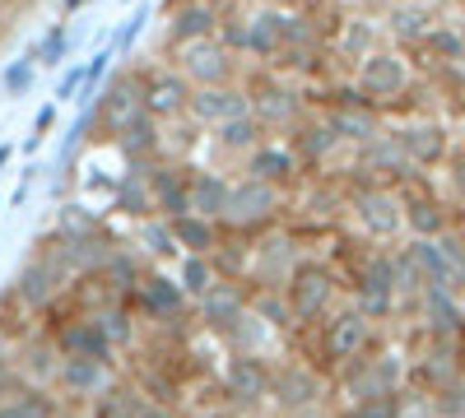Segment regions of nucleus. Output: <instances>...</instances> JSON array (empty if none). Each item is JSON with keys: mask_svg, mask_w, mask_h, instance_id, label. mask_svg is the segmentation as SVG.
Returning <instances> with one entry per match:
<instances>
[{"mask_svg": "<svg viewBox=\"0 0 465 418\" xmlns=\"http://www.w3.org/2000/svg\"><path fill=\"white\" fill-rule=\"evenodd\" d=\"M247 93H252V117L270 131V135H289L298 131L307 117H312V102L302 98V89L289 80V74H280L275 65H256L247 70Z\"/></svg>", "mask_w": 465, "mask_h": 418, "instance_id": "nucleus-1", "label": "nucleus"}, {"mask_svg": "<svg viewBox=\"0 0 465 418\" xmlns=\"http://www.w3.org/2000/svg\"><path fill=\"white\" fill-rule=\"evenodd\" d=\"M219 37H223V47L247 61L252 65H270L280 56V24H275V5H256V10H242V5H232L219 24Z\"/></svg>", "mask_w": 465, "mask_h": 418, "instance_id": "nucleus-2", "label": "nucleus"}, {"mask_svg": "<svg viewBox=\"0 0 465 418\" xmlns=\"http://www.w3.org/2000/svg\"><path fill=\"white\" fill-rule=\"evenodd\" d=\"M354 89L363 93V102H372L377 112L381 107H391L401 102L410 89H414V65H410V52L396 47V43H386L377 47L359 70H354Z\"/></svg>", "mask_w": 465, "mask_h": 418, "instance_id": "nucleus-3", "label": "nucleus"}, {"mask_svg": "<svg viewBox=\"0 0 465 418\" xmlns=\"http://www.w3.org/2000/svg\"><path fill=\"white\" fill-rule=\"evenodd\" d=\"M173 65L191 80V89H210V84H242L247 80V61H238L228 47H223V37H196V43H182L168 52Z\"/></svg>", "mask_w": 465, "mask_h": 418, "instance_id": "nucleus-4", "label": "nucleus"}, {"mask_svg": "<svg viewBox=\"0 0 465 418\" xmlns=\"http://www.w3.org/2000/svg\"><path fill=\"white\" fill-rule=\"evenodd\" d=\"M140 117H144V102H140L135 70H112L103 93L94 98V131H98V140L116 144Z\"/></svg>", "mask_w": 465, "mask_h": 418, "instance_id": "nucleus-5", "label": "nucleus"}, {"mask_svg": "<svg viewBox=\"0 0 465 418\" xmlns=\"http://www.w3.org/2000/svg\"><path fill=\"white\" fill-rule=\"evenodd\" d=\"M289 191H280V186L270 181H256V177H232V191H228V209H223V228H238V233H256V228L275 223L280 209H284Z\"/></svg>", "mask_w": 465, "mask_h": 418, "instance_id": "nucleus-6", "label": "nucleus"}, {"mask_svg": "<svg viewBox=\"0 0 465 418\" xmlns=\"http://www.w3.org/2000/svg\"><path fill=\"white\" fill-rule=\"evenodd\" d=\"M317 117L335 131V140L344 149H363L368 140H377L386 126H381V112L372 102H363V93L349 84L344 93H331L322 107H317Z\"/></svg>", "mask_w": 465, "mask_h": 418, "instance_id": "nucleus-7", "label": "nucleus"}, {"mask_svg": "<svg viewBox=\"0 0 465 418\" xmlns=\"http://www.w3.org/2000/svg\"><path fill=\"white\" fill-rule=\"evenodd\" d=\"M284 302H289V316L298 326H322V316L335 302V275L317 260H298L289 284H284Z\"/></svg>", "mask_w": 465, "mask_h": 418, "instance_id": "nucleus-8", "label": "nucleus"}, {"mask_svg": "<svg viewBox=\"0 0 465 418\" xmlns=\"http://www.w3.org/2000/svg\"><path fill=\"white\" fill-rule=\"evenodd\" d=\"M135 80H140V102H144V112L153 122L173 126V122L186 117L196 89H191V80L177 65H144V70H135Z\"/></svg>", "mask_w": 465, "mask_h": 418, "instance_id": "nucleus-9", "label": "nucleus"}, {"mask_svg": "<svg viewBox=\"0 0 465 418\" xmlns=\"http://www.w3.org/2000/svg\"><path fill=\"white\" fill-rule=\"evenodd\" d=\"M349 214H354V223L363 228L368 238H377V242H391L401 228H405L401 191H391L386 181H363V186H354V196H349Z\"/></svg>", "mask_w": 465, "mask_h": 418, "instance_id": "nucleus-10", "label": "nucleus"}, {"mask_svg": "<svg viewBox=\"0 0 465 418\" xmlns=\"http://www.w3.org/2000/svg\"><path fill=\"white\" fill-rule=\"evenodd\" d=\"M326 47H331V56H335V61H344V65H349V74H354V70L377 52V47H386L381 15H363V10H354V15L335 19V24H331V33H326Z\"/></svg>", "mask_w": 465, "mask_h": 418, "instance_id": "nucleus-11", "label": "nucleus"}, {"mask_svg": "<svg viewBox=\"0 0 465 418\" xmlns=\"http://www.w3.org/2000/svg\"><path fill=\"white\" fill-rule=\"evenodd\" d=\"M410 256H414V265H419V275H423L429 288H442V293L465 288V251L451 238H414Z\"/></svg>", "mask_w": 465, "mask_h": 418, "instance_id": "nucleus-12", "label": "nucleus"}, {"mask_svg": "<svg viewBox=\"0 0 465 418\" xmlns=\"http://www.w3.org/2000/svg\"><path fill=\"white\" fill-rule=\"evenodd\" d=\"M368 339H372V316H363L359 307L354 312H335V316L322 321V358L344 367V363L363 358Z\"/></svg>", "mask_w": 465, "mask_h": 418, "instance_id": "nucleus-13", "label": "nucleus"}, {"mask_svg": "<svg viewBox=\"0 0 465 418\" xmlns=\"http://www.w3.org/2000/svg\"><path fill=\"white\" fill-rule=\"evenodd\" d=\"M252 112V93L247 84H210V89H196L191 93V107H186V122H196L201 131H214L232 117H247Z\"/></svg>", "mask_w": 465, "mask_h": 418, "instance_id": "nucleus-14", "label": "nucleus"}, {"mask_svg": "<svg viewBox=\"0 0 465 418\" xmlns=\"http://www.w3.org/2000/svg\"><path fill=\"white\" fill-rule=\"evenodd\" d=\"M242 172L256 177V181H270V186H280V191H289V186L307 172L302 159H298V149L289 140H261L252 154L242 159Z\"/></svg>", "mask_w": 465, "mask_h": 418, "instance_id": "nucleus-15", "label": "nucleus"}, {"mask_svg": "<svg viewBox=\"0 0 465 418\" xmlns=\"http://www.w3.org/2000/svg\"><path fill=\"white\" fill-rule=\"evenodd\" d=\"M354 168H359L368 181H386V186H391L396 177L405 181V177L414 172V163L405 159V149H401L396 131H381L377 140H368L363 149H354Z\"/></svg>", "mask_w": 465, "mask_h": 418, "instance_id": "nucleus-16", "label": "nucleus"}, {"mask_svg": "<svg viewBox=\"0 0 465 418\" xmlns=\"http://www.w3.org/2000/svg\"><path fill=\"white\" fill-rule=\"evenodd\" d=\"M223 24V10L205 5V0H173L168 10V28H163V47H182V43H196V37H214Z\"/></svg>", "mask_w": 465, "mask_h": 418, "instance_id": "nucleus-17", "label": "nucleus"}, {"mask_svg": "<svg viewBox=\"0 0 465 418\" xmlns=\"http://www.w3.org/2000/svg\"><path fill=\"white\" fill-rule=\"evenodd\" d=\"M381 28H386V43H396V47H423V37L438 28V10L410 5V0H391L386 15H381Z\"/></svg>", "mask_w": 465, "mask_h": 418, "instance_id": "nucleus-18", "label": "nucleus"}, {"mask_svg": "<svg viewBox=\"0 0 465 418\" xmlns=\"http://www.w3.org/2000/svg\"><path fill=\"white\" fill-rule=\"evenodd\" d=\"M135 302H140V312L149 321H177L182 307H186V288L159 270H144L140 284H135Z\"/></svg>", "mask_w": 465, "mask_h": 418, "instance_id": "nucleus-19", "label": "nucleus"}, {"mask_svg": "<svg viewBox=\"0 0 465 418\" xmlns=\"http://www.w3.org/2000/svg\"><path fill=\"white\" fill-rule=\"evenodd\" d=\"M61 279H65V270L47 256V251H37L24 270H19V279H15V297L24 302V307H47V302L56 297V288H61Z\"/></svg>", "mask_w": 465, "mask_h": 418, "instance_id": "nucleus-20", "label": "nucleus"}, {"mask_svg": "<svg viewBox=\"0 0 465 418\" xmlns=\"http://www.w3.org/2000/svg\"><path fill=\"white\" fill-rule=\"evenodd\" d=\"M228 191H232V177L228 172H214V168H191L186 177V205L191 214H201V219H223L228 209Z\"/></svg>", "mask_w": 465, "mask_h": 418, "instance_id": "nucleus-21", "label": "nucleus"}, {"mask_svg": "<svg viewBox=\"0 0 465 418\" xmlns=\"http://www.w3.org/2000/svg\"><path fill=\"white\" fill-rule=\"evenodd\" d=\"M186 177L191 168L186 163H149V186H153V209H159V219H182L191 214L186 205Z\"/></svg>", "mask_w": 465, "mask_h": 418, "instance_id": "nucleus-22", "label": "nucleus"}, {"mask_svg": "<svg viewBox=\"0 0 465 418\" xmlns=\"http://www.w3.org/2000/svg\"><path fill=\"white\" fill-rule=\"evenodd\" d=\"M56 386L70 400H89L94 404L112 386V372H107V363H89V358H56Z\"/></svg>", "mask_w": 465, "mask_h": 418, "instance_id": "nucleus-23", "label": "nucleus"}, {"mask_svg": "<svg viewBox=\"0 0 465 418\" xmlns=\"http://www.w3.org/2000/svg\"><path fill=\"white\" fill-rule=\"evenodd\" d=\"M396 140L414 168H433L447 159V131L438 122H405V126H396Z\"/></svg>", "mask_w": 465, "mask_h": 418, "instance_id": "nucleus-24", "label": "nucleus"}, {"mask_svg": "<svg viewBox=\"0 0 465 418\" xmlns=\"http://www.w3.org/2000/svg\"><path fill=\"white\" fill-rule=\"evenodd\" d=\"M56 354L61 358H89V363H112V345H107V335L80 316V321H65V330L56 335Z\"/></svg>", "mask_w": 465, "mask_h": 418, "instance_id": "nucleus-25", "label": "nucleus"}, {"mask_svg": "<svg viewBox=\"0 0 465 418\" xmlns=\"http://www.w3.org/2000/svg\"><path fill=\"white\" fill-rule=\"evenodd\" d=\"M289 144L298 149V159H302V168H326V159L331 154H340V140H335V131L317 117V112H312V117H307L298 131H289Z\"/></svg>", "mask_w": 465, "mask_h": 418, "instance_id": "nucleus-26", "label": "nucleus"}, {"mask_svg": "<svg viewBox=\"0 0 465 418\" xmlns=\"http://www.w3.org/2000/svg\"><path fill=\"white\" fill-rule=\"evenodd\" d=\"M173 223V238L182 247V256H214L223 242V223L214 219H201V214H182V219H168Z\"/></svg>", "mask_w": 465, "mask_h": 418, "instance_id": "nucleus-27", "label": "nucleus"}, {"mask_svg": "<svg viewBox=\"0 0 465 418\" xmlns=\"http://www.w3.org/2000/svg\"><path fill=\"white\" fill-rule=\"evenodd\" d=\"M210 140H214L219 154H228V159H247L261 140H270V131H265V126L252 117V112H247V117H232V122L214 126V131H210Z\"/></svg>", "mask_w": 465, "mask_h": 418, "instance_id": "nucleus-28", "label": "nucleus"}, {"mask_svg": "<svg viewBox=\"0 0 465 418\" xmlns=\"http://www.w3.org/2000/svg\"><path fill=\"white\" fill-rule=\"evenodd\" d=\"M196 302H201V316H205L210 326H219V330H232V326L247 321V297H242L238 288H228L223 279H219L205 297H196Z\"/></svg>", "mask_w": 465, "mask_h": 418, "instance_id": "nucleus-29", "label": "nucleus"}, {"mask_svg": "<svg viewBox=\"0 0 465 418\" xmlns=\"http://www.w3.org/2000/svg\"><path fill=\"white\" fill-rule=\"evenodd\" d=\"M80 37H84V28L74 24V19H61V24H52V28L43 33V43L33 47L37 65H43V70H56L61 61H74V47H80Z\"/></svg>", "mask_w": 465, "mask_h": 418, "instance_id": "nucleus-30", "label": "nucleus"}, {"mask_svg": "<svg viewBox=\"0 0 465 418\" xmlns=\"http://www.w3.org/2000/svg\"><path fill=\"white\" fill-rule=\"evenodd\" d=\"M401 205H405V228H414V238H442L447 214H442V205L433 196L401 191Z\"/></svg>", "mask_w": 465, "mask_h": 418, "instance_id": "nucleus-31", "label": "nucleus"}, {"mask_svg": "<svg viewBox=\"0 0 465 418\" xmlns=\"http://www.w3.org/2000/svg\"><path fill=\"white\" fill-rule=\"evenodd\" d=\"M56 409H61L56 395L43 386H19L15 395L0 400V418H52Z\"/></svg>", "mask_w": 465, "mask_h": 418, "instance_id": "nucleus-32", "label": "nucleus"}, {"mask_svg": "<svg viewBox=\"0 0 465 418\" xmlns=\"http://www.w3.org/2000/svg\"><path fill=\"white\" fill-rule=\"evenodd\" d=\"M177 284L186 288V297H205V293L219 284L214 256H182V265H177Z\"/></svg>", "mask_w": 465, "mask_h": 418, "instance_id": "nucleus-33", "label": "nucleus"}, {"mask_svg": "<svg viewBox=\"0 0 465 418\" xmlns=\"http://www.w3.org/2000/svg\"><path fill=\"white\" fill-rule=\"evenodd\" d=\"M228 391L238 400H261V395H270V372L256 358H238L232 363V376H228Z\"/></svg>", "mask_w": 465, "mask_h": 418, "instance_id": "nucleus-34", "label": "nucleus"}, {"mask_svg": "<svg viewBox=\"0 0 465 418\" xmlns=\"http://www.w3.org/2000/svg\"><path fill=\"white\" fill-rule=\"evenodd\" d=\"M140 409H144V400H140L135 391L107 386V391L94 400V413H89V418H140Z\"/></svg>", "mask_w": 465, "mask_h": 418, "instance_id": "nucleus-35", "label": "nucleus"}, {"mask_svg": "<svg viewBox=\"0 0 465 418\" xmlns=\"http://www.w3.org/2000/svg\"><path fill=\"white\" fill-rule=\"evenodd\" d=\"M37 70H43V65H37L33 52H24L19 61H10L5 74H0V89H5V98H24V93L33 89V80H37Z\"/></svg>", "mask_w": 465, "mask_h": 418, "instance_id": "nucleus-36", "label": "nucleus"}, {"mask_svg": "<svg viewBox=\"0 0 465 418\" xmlns=\"http://www.w3.org/2000/svg\"><path fill=\"white\" fill-rule=\"evenodd\" d=\"M423 52L438 56V61H460L465 37H460V28H451V24H442V19H438V28H433L429 37H423Z\"/></svg>", "mask_w": 465, "mask_h": 418, "instance_id": "nucleus-37", "label": "nucleus"}, {"mask_svg": "<svg viewBox=\"0 0 465 418\" xmlns=\"http://www.w3.org/2000/svg\"><path fill=\"white\" fill-rule=\"evenodd\" d=\"M89 321L107 335V345H112V349H122L126 339H131V316H126L122 307H98V312H89Z\"/></svg>", "mask_w": 465, "mask_h": 418, "instance_id": "nucleus-38", "label": "nucleus"}, {"mask_svg": "<svg viewBox=\"0 0 465 418\" xmlns=\"http://www.w3.org/2000/svg\"><path fill=\"white\" fill-rule=\"evenodd\" d=\"M56 228H61V238H98V223H94V214L84 205H61Z\"/></svg>", "mask_w": 465, "mask_h": 418, "instance_id": "nucleus-39", "label": "nucleus"}, {"mask_svg": "<svg viewBox=\"0 0 465 418\" xmlns=\"http://www.w3.org/2000/svg\"><path fill=\"white\" fill-rule=\"evenodd\" d=\"M144 24H149V0H140V5L122 19V28L112 33V47H116V56H131V47H135V37L144 33Z\"/></svg>", "mask_w": 465, "mask_h": 418, "instance_id": "nucleus-40", "label": "nucleus"}, {"mask_svg": "<svg viewBox=\"0 0 465 418\" xmlns=\"http://www.w3.org/2000/svg\"><path fill=\"white\" fill-rule=\"evenodd\" d=\"M84 61L80 56H74V61H65V74H61V84H56V107H74V102H80V93H84Z\"/></svg>", "mask_w": 465, "mask_h": 418, "instance_id": "nucleus-41", "label": "nucleus"}, {"mask_svg": "<svg viewBox=\"0 0 465 418\" xmlns=\"http://www.w3.org/2000/svg\"><path fill=\"white\" fill-rule=\"evenodd\" d=\"M56 117H61V107H56V102H47L43 112H37V117H33V131L24 135V154H37V149H43V140L52 135Z\"/></svg>", "mask_w": 465, "mask_h": 418, "instance_id": "nucleus-42", "label": "nucleus"}, {"mask_svg": "<svg viewBox=\"0 0 465 418\" xmlns=\"http://www.w3.org/2000/svg\"><path fill=\"white\" fill-rule=\"evenodd\" d=\"M84 5H94V0H61V19H80Z\"/></svg>", "mask_w": 465, "mask_h": 418, "instance_id": "nucleus-43", "label": "nucleus"}, {"mask_svg": "<svg viewBox=\"0 0 465 418\" xmlns=\"http://www.w3.org/2000/svg\"><path fill=\"white\" fill-rule=\"evenodd\" d=\"M140 418H177V413H173L168 404H149V400H144V409H140Z\"/></svg>", "mask_w": 465, "mask_h": 418, "instance_id": "nucleus-44", "label": "nucleus"}, {"mask_svg": "<svg viewBox=\"0 0 465 418\" xmlns=\"http://www.w3.org/2000/svg\"><path fill=\"white\" fill-rule=\"evenodd\" d=\"M10 159H15V144H0V172L10 168Z\"/></svg>", "mask_w": 465, "mask_h": 418, "instance_id": "nucleus-45", "label": "nucleus"}, {"mask_svg": "<svg viewBox=\"0 0 465 418\" xmlns=\"http://www.w3.org/2000/svg\"><path fill=\"white\" fill-rule=\"evenodd\" d=\"M232 5H242V10H256V5H275V0H232Z\"/></svg>", "mask_w": 465, "mask_h": 418, "instance_id": "nucleus-46", "label": "nucleus"}, {"mask_svg": "<svg viewBox=\"0 0 465 418\" xmlns=\"http://www.w3.org/2000/svg\"><path fill=\"white\" fill-rule=\"evenodd\" d=\"M52 418H84V413H80V409H56Z\"/></svg>", "mask_w": 465, "mask_h": 418, "instance_id": "nucleus-47", "label": "nucleus"}, {"mask_svg": "<svg viewBox=\"0 0 465 418\" xmlns=\"http://www.w3.org/2000/svg\"><path fill=\"white\" fill-rule=\"evenodd\" d=\"M205 5H214V10H223V15H228V10H232V0H205Z\"/></svg>", "mask_w": 465, "mask_h": 418, "instance_id": "nucleus-48", "label": "nucleus"}, {"mask_svg": "<svg viewBox=\"0 0 465 418\" xmlns=\"http://www.w3.org/2000/svg\"><path fill=\"white\" fill-rule=\"evenodd\" d=\"M410 5H429V10H438V5H447V0H410Z\"/></svg>", "mask_w": 465, "mask_h": 418, "instance_id": "nucleus-49", "label": "nucleus"}, {"mask_svg": "<svg viewBox=\"0 0 465 418\" xmlns=\"http://www.w3.org/2000/svg\"><path fill=\"white\" fill-rule=\"evenodd\" d=\"M0 358H5V330H0Z\"/></svg>", "mask_w": 465, "mask_h": 418, "instance_id": "nucleus-50", "label": "nucleus"}, {"mask_svg": "<svg viewBox=\"0 0 465 418\" xmlns=\"http://www.w3.org/2000/svg\"><path fill=\"white\" fill-rule=\"evenodd\" d=\"M122 5H131V0H122Z\"/></svg>", "mask_w": 465, "mask_h": 418, "instance_id": "nucleus-51", "label": "nucleus"}, {"mask_svg": "<svg viewBox=\"0 0 465 418\" xmlns=\"http://www.w3.org/2000/svg\"><path fill=\"white\" fill-rule=\"evenodd\" d=\"M0 209H5V200H0Z\"/></svg>", "mask_w": 465, "mask_h": 418, "instance_id": "nucleus-52", "label": "nucleus"}, {"mask_svg": "<svg viewBox=\"0 0 465 418\" xmlns=\"http://www.w3.org/2000/svg\"><path fill=\"white\" fill-rule=\"evenodd\" d=\"M460 5H465V0H460Z\"/></svg>", "mask_w": 465, "mask_h": 418, "instance_id": "nucleus-53", "label": "nucleus"}]
</instances>
